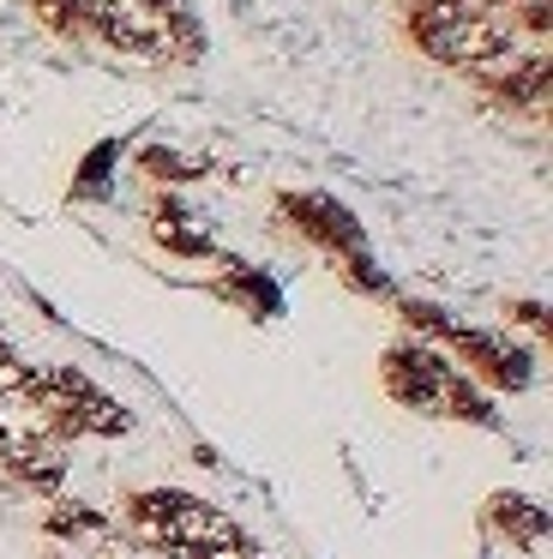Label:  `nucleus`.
<instances>
[{
  "label": "nucleus",
  "mask_w": 553,
  "mask_h": 559,
  "mask_svg": "<svg viewBox=\"0 0 553 559\" xmlns=\"http://www.w3.org/2000/svg\"><path fill=\"white\" fill-rule=\"evenodd\" d=\"M276 211H283V217H295L301 235H307V241H319V247H331V253H355V247H361L349 211L337 205V199H325V193H283V199H276Z\"/></svg>",
  "instance_id": "5"
},
{
  "label": "nucleus",
  "mask_w": 553,
  "mask_h": 559,
  "mask_svg": "<svg viewBox=\"0 0 553 559\" xmlns=\"http://www.w3.org/2000/svg\"><path fill=\"white\" fill-rule=\"evenodd\" d=\"M487 535H499L505 547H523L529 559H548V511L529 493H493L487 511H481Z\"/></svg>",
  "instance_id": "4"
},
{
  "label": "nucleus",
  "mask_w": 553,
  "mask_h": 559,
  "mask_svg": "<svg viewBox=\"0 0 553 559\" xmlns=\"http://www.w3.org/2000/svg\"><path fill=\"white\" fill-rule=\"evenodd\" d=\"M505 319H517V325L536 331V337L548 331V307H541V301H505Z\"/></svg>",
  "instance_id": "9"
},
{
  "label": "nucleus",
  "mask_w": 553,
  "mask_h": 559,
  "mask_svg": "<svg viewBox=\"0 0 553 559\" xmlns=\"http://www.w3.org/2000/svg\"><path fill=\"white\" fill-rule=\"evenodd\" d=\"M397 313H403V325H421V337H439V343H451V331H457V319L445 313V307H427V301H397Z\"/></svg>",
  "instance_id": "8"
},
{
  "label": "nucleus",
  "mask_w": 553,
  "mask_h": 559,
  "mask_svg": "<svg viewBox=\"0 0 553 559\" xmlns=\"http://www.w3.org/2000/svg\"><path fill=\"white\" fill-rule=\"evenodd\" d=\"M139 169L156 187H187L192 175H204V157H180L175 145H151V151H139Z\"/></svg>",
  "instance_id": "7"
},
{
  "label": "nucleus",
  "mask_w": 553,
  "mask_h": 559,
  "mask_svg": "<svg viewBox=\"0 0 553 559\" xmlns=\"http://www.w3.org/2000/svg\"><path fill=\"white\" fill-rule=\"evenodd\" d=\"M43 530L55 535L60 547H72V554H91V547H103L108 535H115V518L96 511V506H84V499L55 493V499H48V511H43Z\"/></svg>",
  "instance_id": "6"
},
{
  "label": "nucleus",
  "mask_w": 553,
  "mask_h": 559,
  "mask_svg": "<svg viewBox=\"0 0 553 559\" xmlns=\"http://www.w3.org/2000/svg\"><path fill=\"white\" fill-rule=\"evenodd\" d=\"M415 49L433 67H451V73H475L493 49H505V13H481V19H451V25H433L415 37Z\"/></svg>",
  "instance_id": "2"
},
{
  "label": "nucleus",
  "mask_w": 553,
  "mask_h": 559,
  "mask_svg": "<svg viewBox=\"0 0 553 559\" xmlns=\"http://www.w3.org/2000/svg\"><path fill=\"white\" fill-rule=\"evenodd\" d=\"M385 373V391H391L403 409L415 415H445V385L457 379V367L445 355H433L427 343H391L379 361Z\"/></svg>",
  "instance_id": "1"
},
{
  "label": "nucleus",
  "mask_w": 553,
  "mask_h": 559,
  "mask_svg": "<svg viewBox=\"0 0 553 559\" xmlns=\"http://www.w3.org/2000/svg\"><path fill=\"white\" fill-rule=\"evenodd\" d=\"M451 367L463 379H475L481 391H517L529 385V355L511 349L505 337H493V331H451Z\"/></svg>",
  "instance_id": "3"
}]
</instances>
